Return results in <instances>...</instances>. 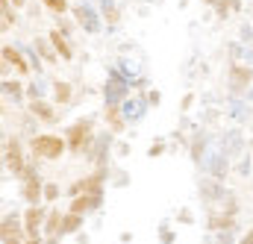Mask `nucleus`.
<instances>
[{
	"label": "nucleus",
	"mask_w": 253,
	"mask_h": 244,
	"mask_svg": "<svg viewBox=\"0 0 253 244\" xmlns=\"http://www.w3.org/2000/svg\"><path fill=\"white\" fill-rule=\"evenodd\" d=\"M36 47L42 50V56H44V62H56V56H59V53H56V47H50V44H47L44 39H39V41H36Z\"/></svg>",
	"instance_id": "16"
},
{
	"label": "nucleus",
	"mask_w": 253,
	"mask_h": 244,
	"mask_svg": "<svg viewBox=\"0 0 253 244\" xmlns=\"http://www.w3.org/2000/svg\"><path fill=\"white\" fill-rule=\"evenodd\" d=\"M24 244H39V239H30V242H24Z\"/></svg>",
	"instance_id": "24"
},
{
	"label": "nucleus",
	"mask_w": 253,
	"mask_h": 244,
	"mask_svg": "<svg viewBox=\"0 0 253 244\" xmlns=\"http://www.w3.org/2000/svg\"><path fill=\"white\" fill-rule=\"evenodd\" d=\"M6 165H9V171L18 174V177L27 174V165H24V156H21V144H18L15 138L6 144Z\"/></svg>",
	"instance_id": "5"
},
{
	"label": "nucleus",
	"mask_w": 253,
	"mask_h": 244,
	"mask_svg": "<svg viewBox=\"0 0 253 244\" xmlns=\"http://www.w3.org/2000/svg\"><path fill=\"white\" fill-rule=\"evenodd\" d=\"M80 224H83V218L74 215V212H68V215H65V224H62V233H74Z\"/></svg>",
	"instance_id": "17"
},
{
	"label": "nucleus",
	"mask_w": 253,
	"mask_h": 244,
	"mask_svg": "<svg viewBox=\"0 0 253 244\" xmlns=\"http://www.w3.org/2000/svg\"><path fill=\"white\" fill-rule=\"evenodd\" d=\"M30 109H33V115H39L42 121H47V123L56 118V112H53L47 103H42V100H33V103H30Z\"/></svg>",
	"instance_id": "14"
},
{
	"label": "nucleus",
	"mask_w": 253,
	"mask_h": 244,
	"mask_svg": "<svg viewBox=\"0 0 253 244\" xmlns=\"http://www.w3.org/2000/svg\"><path fill=\"white\" fill-rule=\"evenodd\" d=\"M88 135H91V123L88 121H77L74 126H71V132H68V150H71V153H83Z\"/></svg>",
	"instance_id": "3"
},
{
	"label": "nucleus",
	"mask_w": 253,
	"mask_h": 244,
	"mask_svg": "<svg viewBox=\"0 0 253 244\" xmlns=\"http://www.w3.org/2000/svg\"><path fill=\"white\" fill-rule=\"evenodd\" d=\"M3 62H6V65H15L21 74H27V71H30V68H27V62L21 59V53H18L15 47H9V44L3 47Z\"/></svg>",
	"instance_id": "11"
},
{
	"label": "nucleus",
	"mask_w": 253,
	"mask_h": 244,
	"mask_svg": "<svg viewBox=\"0 0 253 244\" xmlns=\"http://www.w3.org/2000/svg\"><path fill=\"white\" fill-rule=\"evenodd\" d=\"M251 80H253L251 68H245V65H233V68H230V88H233L236 94H245V91L251 88Z\"/></svg>",
	"instance_id": "4"
},
{
	"label": "nucleus",
	"mask_w": 253,
	"mask_h": 244,
	"mask_svg": "<svg viewBox=\"0 0 253 244\" xmlns=\"http://www.w3.org/2000/svg\"><path fill=\"white\" fill-rule=\"evenodd\" d=\"M44 3H47L53 12H59V15H62L65 9H68V0H44Z\"/></svg>",
	"instance_id": "20"
},
{
	"label": "nucleus",
	"mask_w": 253,
	"mask_h": 244,
	"mask_svg": "<svg viewBox=\"0 0 253 244\" xmlns=\"http://www.w3.org/2000/svg\"><path fill=\"white\" fill-rule=\"evenodd\" d=\"M62 224H65V215H59V212H50L47 215V236H50V244L56 242V233H62Z\"/></svg>",
	"instance_id": "12"
},
{
	"label": "nucleus",
	"mask_w": 253,
	"mask_h": 244,
	"mask_svg": "<svg viewBox=\"0 0 253 244\" xmlns=\"http://www.w3.org/2000/svg\"><path fill=\"white\" fill-rule=\"evenodd\" d=\"M221 227H233V218L230 215H218V218H212V230H221Z\"/></svg>",
	"instance_id": "19"
},
{
	"label": "nucleus",
	"mask_w": 253,
	"mask_h": 244,
	"mask_svg": "<svg viewBox=\"0 0 253 244\" xmlns=\"http://www.w3.org/2000/svg\"><path fill=\"white\" fill-rule=\"evenodd\" d=\"M53 94H56V103H59V106H65V103L71 100V85H68L65 80H59V82L53 85Z\"/></svg>",
	"instance_id": "15"
},
{
	"label": "nucleus",
	"mask_w": 253,
	"mask_h": 244,
	"mask_svg": "<svg viewBox=\"0 0 253 244\" xmlns=\"http://www.w3.org/2000/svg\"><path fill=\"white\" fill-rule=\"evenodd\" d=\"M209 3H212V0H209Z\"/></svg>",
	"instance_id": "25"
},
{
	"label": "nucleus",
	"mask_w": 253,
	"mask_h": 244,
	"mask_svg": "<svg viewBox=\"0 0 253 244\" xmlns=\"http://www.w3.org/2000/svg\"><path fill=\"white\" fill-rule=\"evenodd\" d=\"M30 147H33V153H36L39 159L56 162L65 150H68V141L59 138V135H53V132H42V135H36V138L30 141Z\"/></svg>",
	"instance_id": "1"
},
{
	"label": "nucleus",
	"mask_w": 253,
	"mask_h": 244,
	"mask_svg": "<svg viewBox=\"0 0 253 244\" xmlns=\"http://www.w3.org/2000/svg\"><path fill=\"white\" fill-rule=\"evenodd\" d=\"M100 203V194H88V191H83V194H77L74 200H71V212L74 215H85L88 209H94Z\"/></svg>",
	"instance_id": "6"
},
{
	"label": "nucleus",
	"mask_w": 253,
	"mask_h": 244,
	"mask_svg": "<svg viewBox=\"0 0 253 244\" xmlns=\"http://www.w3.org/2000/svg\"><path fill=\"white\" fill-rule=\"evenodd\" d=\"M21 197H24L27 203H39V200L44 197V185L39 180V174L30 171V168H27V174L21 177Z\"/></svg>",
	"instance_id": "2"
},
{
	"label": "nucleus",
	"mask_w": 253,
	"mask_h": 244,
	"mask_svg": "<svg viewBox=\"0 0 253 244\" xmlns=\"http://www.w3.org/2000/svg\"><path fill=\"white\" fill-rule=\"evenodd\" d=\"M3 9V30H9V24H15V15H12V6L9 3H0Z\"/></svg>",
	"instance_id": "18"
},
{
	"label": "nucleus",
	"mask_w": 253,
	"mask_h": 244,
	"mask_svg": "<svg viewBox=\"0 0 253 244\" xmlns=\"http://www.w3.org/2000/svg\"><path fill=\"white\" fill-rule=\"evenodd\" d=\"M100 183H103V177H100V174H94V177H88V180L74 183V185H71V191H74V194H83V191H88V194H100Z\"/></svg>",
	"instance_id": "9"
},
{
	"label": "nucleus",
	"mask_w": 253,
	"mask_h": 244,
	"mask_svg": "<svg viewBox=\"0 0 253 244\" xmlns=\"http://www.w3.org/2000/svg\"><path fill=\"white\" fill-rule=\"evenodd\" d=\"M59 197V185H44V200H56Z\"/></svg>",
	"instance_id": "21"
},
{
	"label": "nucleus",
	"mask_w": 253,
	"mask_h": 244,
	"mask_svg": "<svg viewBox=\"0 0 253 244\" xmlns=\"http://www.w3.org/2000/svg\"><path fill=\"white\" fill-rule=\"evenodd\" d=\"M50 44L56 47V53H59V59H74V50H71V44L65 41V36L59 33V30H50Z\"/></svg>",
	"instance_id": "8"
},
{
	"label": "nucleus",
	"mask_w": 253,
	"mask_h": 244,
	"mask_svg": "<svg viewBox=\"0 0 253 244\" xmlns=\"http://www.w3.org/2000/svg\"><path fill=\"white\" fill-rule=\"evenodd\" d=\"M103 118L109 121V126H112L115 132H121V129H124V118H121V112H118V106H115V103H109V106L103 109Z\"/></svg>",
	"instance_id": "13"
},
{
	"label": "nucleus",
	"mask_w": 253,
	"mask_h": 244,
	"mask_svg": "<svg viewBox=\"0 0 253 244\" xmlns=\"http://www.w3.org/2000/svg\"><path fill=\"white\" fill-rule=\"evenodd\" d=\"M242 244H253V230L248 233V236H245V242H242Z\"/></svg>",
	"instance_id": "23"
},
{
	"label": "nucleus",
	"mask_w": 253,
	"mask_h": 244,
	"mask_svg": "<svg viewBox=\"0 0 253 244\" xmlns=\"http://www.w3.org/2000/svg\"><path fill=\"white\" fill-rule=\"evenodd\" d=\"M42 218H44V212H42L39 206H30V209H27V215H24V233H27L30 239H39L36 233H39V227H42Z\"/></svg>",
	"instance_id": "7"
},
{
	"label": "nucleus",
	"mask_w": 253,
	"mask_h": 244,
	"mask_svg": "<svg viewBox=\"0 0 253 244\" xmlns=\"http://www.w3.org/2000/svg\"><path fill=\"white\" fill-rule=\"evenodd\" d=\"M3 3H9V6H15V9H18V6H24V0H3Z\"/></svg>",
	"instance_id": "22"
},
{
	"label": "nucleus",
	"mask_w": 253,
	"mask_h": 244,
	"mask_svg": "<svg viewBox=\"0 0 253 244\" xmlns=\"http://www.w3.org/2000/svg\"><path fill=\"white\" fill-rule=\"evenodd\" d=\"M0 236H3V244H21V233H18V224L12 218H6L0 224Z\"/></svg>",
	"instance_id": "10"
}]
</instances>
